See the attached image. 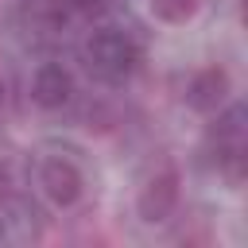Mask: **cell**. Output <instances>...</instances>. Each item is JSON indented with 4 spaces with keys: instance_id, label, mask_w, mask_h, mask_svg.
<instances>
[{
    "instance_id": "277c9868",
    "label": "cell",
    "mask_w": 248,
    "mask_h": 248,
    "mask_svg": "<svg viewBox=\"0 0 248 248\" xmlns=\"http://www.w3.org/2000/svg\"><path fill=\"white\" fill-rule=\"evenodd\" d=\"M182 202V182H178V170L174 167H159L155 174L143 178L140 194H136V213L143 225H163L174 217Z\"/></svg>"
},
{
    "instance_id": "7a4b0ae2",
    "label": "cell",
    "mask_w": 248,
    "mask_h": 248,
    "mask_svg": "<svg viewBox=\"0 0 248 248\" xmlns=\"http://www.w3.org/2000/svg\"><path fill=\"white\" fill-rule=\"evenodd\" d=\"M248 112L244 105H221L213 112V124L205 128V159L209 167L229 182V186H240L244 182V155H248Z\"/></svg>"
},
{
    "instance_id": "5b68a950",
    "label": "cell",
    "mask_w": 248,
    "mask_h": 248,
    "mask_svg": "<svg viewBox=\"0 0 248 248\" xmlns=\"http://www.w3.org/2000/svg\"><path fill=\"white\" fill-rule=\"evenodd\" d=\"M229 93H232V78L225 66H202L186 81V105L202 116H213L221 105H229Z\"/></svg>"
},
{
    "instance_id": "ba28073f",
    "label": "cell",
    "mask_w": 248,
    "mask_h": 248,
    "mask_svg": "<svg viewBox=\"0 0 248 248\" xmlns=\"http://www.w3.org/2000/svg\"><path fill=\"white\" fill-rule=\"evenodd\" d=\"M58 12H81V16H93V12H101L108 0H50Z\"/></svg>"
},
{
    "instance_id": "52a82bcc",
    "label": "cell",
    "mask_w": 248,
    "mask_h": 248,
    "mask_svg": "<svg viewBox=\"0 0 248 248\" xmlns=\"http://www.w3.org/2000/svg\"><path fill=\"white\" fill-rule=\"evenodd\" d=\"M147 4H151L155 19H163V23H186V19H194V12H198L202 0H147Z\"/></svg>"
},
{
    "instance_id": "9c48e42d",
    "label": "cell",
    "mask_w": 248,
    "mask_h": 248,
    "mask_svg": "<svg viewBox=\"0 0 248 248\" xmlns=\"http://www.w3.org/2000/svg\"><path fill=\"white\" fill-rule=\"evenodd\" d=\"M12 194H16V190H12V174H8V167L0 163V202H4V198H12Z\"/></svg>"
},
{
    "instance_id": "30bf717a",
    "label": "cell",
    "mask_w": 248,
    "mask_h": 248,
    "mask_svg": "<svg viewBox=\"0 0 248 248\" xmlns=\"http://www.w3.org/2000/svg\"><path fill=\"white\" fill-rule=\"evenodd\" d=\"M0 105H4V78H0Z\"/></svg>"
},
{
    "instance_id": "8992f818",
    "label": "cell",
    "mask_w": 248,
    "mask_h": 248,
    "mask_svg": "<svg viewBox=\"0 0 248 248\" xmlns=\"http://www.w3.org/2000/svg\"><path fill=\"white\" fill-rule=\"evenodd\" d=\"M31 101L46 112H58L74 101V74L62 62H43L31 78Z\"/></svg>"
},
{
    "instance_id": "6da1fadb",
    "label": "cell",
    "mask_w": 248,
    "mask_h": 248,
    "mask_svg": "<svg viewBox=\"0 0 248 248\" xmlns=\"http://www.w3.org/2000/svg\"><path fill=\"white\" fill-rule=\"evenodd\" d=\"M81 58H85V70L105 81V85H124L140 62H143V46L132 31L124 27H97L89 31V39L81 43Z\"/></svg>"
},
{
    "instance_id": "3957f363",
    "label": "cell",
    "mask_w": 248,
    "mask_h": 248,
    "mask_svg": "<svg viewBox=\"0 0 248 248\" xmlns=\"http://www.w3.org/2000/svg\"><path fill=\"white\" fill-rule=\"evenodd\" d=\"M35 182H39V194L54 209H74L81 202V194H85V170L70 155H46V159H39Z\"/></svg>"
}]
</instances>
